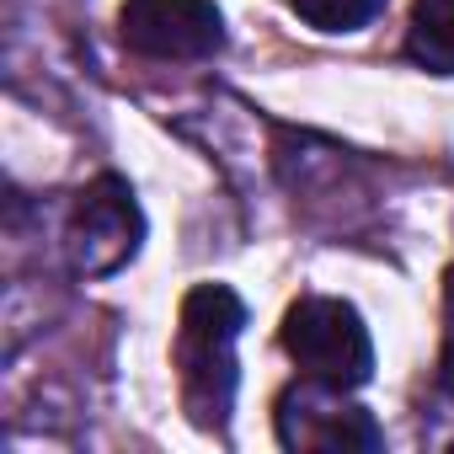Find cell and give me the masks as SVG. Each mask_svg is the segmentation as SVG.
Listing matches in <instances>:
<instances>
[{
	"label": "cell",
	"instance_id": "cell-1",
	"mask_svg": "<svg viewBox=\"0 0 454 454\" xmlns=\"http://www.w3.org/2000/svg\"><path fill=\"white\" fill-rule=\"evenodd\" d=\"M247 326L241 300L224 284H198L182 300L176 326V369H182V401L198 427H224L236 406V337Z\"/></svg>",
	"mask_w": 454,
	"mask_h": 454
},
{
	"label": "cell",
	"instance_id": "cell-2",
	"mask_svg": "<svg viewBox=\"0 0 454 454\" xmlns=\"http://www.w3.org/2000/svg\"><path fill=\"white\" fill-rule=\"evenodd\" d=\"M284 348L310 380H326V385H342V390H353L374 374L369 326L342 300H300L284 316Z\"/></svg>",
	"mask_w": 454,
	"mask_h": 454
},
{
	"label": "cell",
	"instance_id": "cell-3",
	"mask_svg": "<svg viewBox=\"0 0 454 454\" xmlns=\"http://www.w3.org/2000/svg\"><path fill=\"white\" fill-rule=\"evenodd\" d=\"M139 236H145V214H139L123 176H97L75 198V214H70V262H75V273H86V278L118 273L139 252Z\"/></svg>",
	"mask_w": 454,
	"mask_h": 454
},
{
	"label": "cell",
	"instance_id": "cell-4",
	"mask_svg": "<svg viewBox=\"0 0 454 454\" xmlns=\"http://www.w3.org/2000/svg\"><path fill=\"white\" fill-rule=\"evenodd\" d=\"M278 438L289 449H326V454L380 449V427L369 422V411L342 401V385H326L310 374L305 385H289L278 395Z\"/></svg>",
	"mask_w": 454,
	"mask_h": 454
},
{
	"label": "cell",
	"instance_id": "cell-5",
	"mask_svg": "<svg viewBox=\"0 0 454 454\" xmlns=\"http://www.w3.org/2000/svg\"><path fill=\"white\" fill-rule=\"evenodd\" d=\"M118 33L150 59H208L224 49V22L208 0H129Z\"/></svg>",
	"mask_w": 454,
	"mask_h": 454
},
{
	"label": "cell",
	"instance_id": "cell-6",
	"mask_svg": "<svg viewBox=\"0 0 454 454\" xmlns=\"http://www.w3.org/2000/svg\"><path fill=\"white\" fill-rule=\"evenodd\" d=\"M406 54L433 75H454V0H417L406 27Z\"/></svg>",
	"mask_w": 454,
	"mask_h": 454
},
{
	"label": "cell",
	"instance_id": "cell-7",
	"mask_svg": "<svg viewBox=\"0 0 454 454\" xmlns=\"http://www.w3.org/2000/svg\"><path fill=\"white\" fill-rule=\"evenodd\" d=\"M294 17H305L321 33H358L364 22H374V12L385 0H289Z\"/></svg>",
	"mask_w": 454,
	"mask_h": 454
},
{
	"label": "cell",
	"instance_id": "cell-8",
	"mask_svg": "<svg viewBox=\"0 0 454 454\" xmlns=\"http://www.w3.org/2000/svg\"><path fill=\"white\" fill-rule=\"evenodd\" d=\"M443 305H449V380H454V268L443 278Z\"/></svg>",
	"mask_w": 454,
	"mask_h": 454
}]
</instances>
